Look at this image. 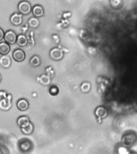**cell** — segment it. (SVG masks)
<instances>
[{
	"label": "cell",
	"mask_w": 137,
	"mask_h": 154,
	"mask_svg": "<svg viewBox=\"0 0 137 154\" xmlns=\"http://www.w3.org/2000/svg\"><path fill=\"white\" fill-rule=\"evenodd\" d=\"M135 142H136V136L135 133H128V134L123 135L121 140L122 145L127 148L132 147Z\"/></svg>",
	"instance_id": "6da1fadb"
},
{
	"label": "cell",
	"mask_w": 137,
	"mask_h": 154,
	"mask_svg": "<svg viewBox=\"0 0 137 154\" xmlns=\"http://www.w3.org/2000/svg\"><path fill=\"white\" fill-rule=\"evenodd\" d=\"M19 150L23 152V153H26L31 151L32 148H33V144L31 143V141L28 139H23L20 140L19 144Z\"/></svg>",
	"instance_id": "7a4b0ae2"
},
{
	"label": "cell",
	"mask_w": 137,
	"mask_h": 154,
	"mask_svg": "<svg viewBox=\"0 0 137 154\" xmlns=\"http://www.w3.org/2000/svg\"><path fill=\"white\" fill-rule=\"evenodd\" d=\"M18 9L21 14H27L31 12V6L30 2H28L27 1H21L19 3Z\"/></svg>",
	"instance_id": "3957f363"
},
{
	"label": "cell",
	"mask_w": 137,
	"mask_h": 154,
	"mask_svg": "<svg viewBox=\"0 0 137 154\" xmlns=\"http://www.w3.org/2000/svg\"><path fill=\"white\" fill-rule=\"evenodd\" d=\"M50 56L54 60H60L63 57V51L59 48H52L50 51Z\"/></svg>",
	"instance_id": "277c9868"
},
{
	"label": "cell",
	"mask_w": 137,
	"mask_h": 154,
	"mask_svg": "<svg viewBox=\"0 0 137 154\" xmlns=\"http://www.w3.org/2000/svg\"><path fill=\"white\" fill-rule=\"evenodd\" d=\"M6 43L8 44H14L16 42L17 35L13 31H7L4 34V38Z\"/></svg>",
	"instance_id": "5b68a950"
},
{
	"label": "cell",
	"mask_w": 137,
	"mask_h": 154,
	"mask_svg": "<svg viewBox=\"0 0 137 154\" xmlns=\"http://www.w3.org/2000/svg\"><path fill=\"white\" fill-rule=\"evenodd\" d=\"M95 115H96V116L98 118L99 120L103 119V118H105L108 116V110L103 106H99L95 110Z\"/></svg>",
	"instance_id": "8992f818"
},
{
	"label": "cell",
	"mask_w": 137,
	"mask_h": 154,
	"mask_svg": "<svg viewBox=\"0 0 137 154\" xmlns=\"http://www.w3.org/2000/svg\"><path fill=\"white\" fill-rule=\"evenodd\" d=\"M13 59H14L16 62H22L25 60V57H26V54L24 52V51H23L22 49H16L14 50V51L13 52Z\"/></svg>",
	"instance_id": "52a82bcc"
},
{
	"label": "cell",
	"mask_w": 137,
	"mask_h": 154,
	"mask_svg": "<svg viewBox=\"0 0 137 154\" xmlns=\"http://www.w3.org/2000/svg\"><path fill=\"white\" fill-rule=\"evenodd\" d=\"M10 21L13 25L19 26V25H21L22 22H23V15L19 13H14L11 14V16L10 18Z\"/></svg>",
	"instance_id": "ba28073f"
},
{
	"label": "cell",
	"mask_w": 137,
	"mask_h": 154,
	"mask_svg": "<svg viewBox=\"0 0 137 154\" xmlns=\"http://www.w3.org/2000/svg\"><path fill=\"white\" fill-rule=\"evenodd\" d=\"M31 11H32V14H34V16L35 18L42 17L44 14V10H43V7L40 6V5H36V6L33 7V8L31 9Z\"/></svg>",
	"instance_id": "9c48e42d"
},
{
	"label": "cell",
	"mask_w": 137,
	"mask_h": 154,
	"mask_svg": "<svg viewBox=\"0 0 137 154\" xmlns=\"http://www.w3.org/2000/svg\"><path fill=\"white\" fill-rule=\"evenodd\" d=\"M11 107V100L7 98H3L0 100V109L3 111L9 110Z\"/></svg>",
	"instance_id": "30bf717a"
},
{
	"label": "cell",
	"mask_w": 137,
	"mask_h": 154,
	"mask_svg": "<svg viewBox=\"0 0 137 154\" xmlns=\"http://www.w3.org/2000/svg\"><path fill=\"white\" fill-rule=\"evenodd\" d=\"M17 108L20 111H26L29 108L28 101L25 100V99H20L17 102Z\"/></svg>",
	"instance_id": "8fae6325"
},
{
	"label": "cell",
	"mask_w": 137,
	"mask_h": 154,
	"mask_svg": "<svg viewBox=\"0 0 137 154\" xmlns=\"http://www.w3.org/2000/svg\"><path fill=\"white\" fill-rule=\"evenodd\" d=\"M37 81L40 83L41 84L47 86V85H49L50 84V77L48 76L46 74L41 75L37 77Z\"/></svg>",
	"instance_id": "7c38bea8"
},
{
	"label": "cell",
	"mask_w": 137,
	"mask_h": 154,
	"mask_svg": "<svg viewBox=\"0 0 137 154\" xmlns=\"http://www.w3.org/2000/svg\"><path fill=\"white\" fill-rule=\"evenodd\" d=\"M11 51V47L8 43L6 42H1L0 43V55H7Z\"/></svg>",
	"instance_id": "4fadbf2b"
},
{
	"label": "cell",
	"mask_w": 137,
	"mask_h": 154,
	"mask_svg": "<svg viewBox=\"0 0 137 154\" xmlns=\"http://www.w3.org/2000/svg\"><path fill=\"white\" fill-rule=\"evenodd\" d=\"M11 64V60L7 55H2L0 57V65L5 68H8Z\"/></svg>",
	"instance_id": "5bb4252c"
},
{
	"label": "cell",
	"mask_w": 137,
	"mask_h": 154,
	"mask_svg": "<svg viewBox=\"0 0 137 154\" xmlns=\"http://www.w3.org/2000/svg\"><path fill=\"white\" fill-rule=\"evenodd\" d=\"M22 132L25 135H31L34 131V125L31 122L21 128Z\"/></svg>",
	"instance_id": "9a60e30c"
},
{
	"label": "cell",
	"mask_w": 137,
	"mask_h": 154,
	"mask_svg": "<svg viewBox=\"0 0 137 154\" xmlns=\"http://www.w3.org/2000/svg\"><path fill=\"white\" fill-rule=\"evenodd\" d=\"M16 43L20 47H25L28 43V40L24 35H19L16 38Z\"/></svg>",
	"instance_id": "2e32d148"
},
{
	"label": "cell",
	"mask_w": 137,
	"mask_h": 154,
	"mask_svg": "<svg viewBox=\"0 0 137 154\" xmlns=\"http://www.w3.org/2000/svg\"><path fill=\"white\" fill-rule=\"evenodd\" d=\"M31 122L30 120H29V118L27 116H20L17 119V124L19 125V127L22 128L26 125L27 124Z\"/></svg>",
	"instance_id": "e0dca14e"
},
{
	"label": "cell",
	"mask_w": 137,
	"mask_h": 154,
	"mask_svg": "<svg viewBox=\"0 0 137 154\" xmlns=\"http://www.w3.org/2000/svg\"><path fill=\"white\" fill-rule=\"evenodd\" d=\"M40 63L41 60L38 55H33V56L31 58V60H30V64H31L32 67H38V66L40 65Z\"/></svg>",
	"instance_id": "ac0fdd59"
},
{
	"label": "cell",
	"mask_w": 137,
	"mask_h": 154,
	"mask_svg": "<svg viewBox=\"0 0 137 154\" xmlns=\"http://www.w3.org/2000/svg\"><path fill=\"white\" fill-rule=\"evenodd\" d=\"M28 25L31 27H33V28H36L39 26V21L38 19L35 17H33V18H31V19L28 20Z\"/></svg>",
	"instance_id": "d6986e66"
},
{
	"label": "cell",
	"mask_w": 137,
	"mask_h": 154,
	"mask_svg": "<svg viewBox=\"0 0 137 154\" xmlns=\"http://www.w3.org/2000/svg\"><path fill=\"white\" fill-rule=\"evenodd\" d=\"M116 152L117 154H129L130 150L127 147L123 146V145H120V146H118L117 149H116Z\"/></svg>",
	"instance_id": "ffe728a7"
},
{
	"label": "cell",
	"mask_w": 137,
	"mask_h": 154,
	"mask_svg": "<svg viewBox=\"0 0 137 154\" xmlns=\"http://www.w3.org/2000/svg\"><path fill=\"white\" fill-rule=\"evenodd\" d=\"M80 89L84 93H87L91 90V84L88 82H84L80 86Z\"/></svg>",
	"instance_id": "44dd1931"
},
{
	"label": "cell",
	"mask_w": 137,
	"mask_h": 154,
	"mask_svg": "<svg viewBox=\"0 0 137 154\" xmlns=\"http://www.w3.org/2000/svg\"><path fill=\"white\" fill-rule=\"evenodd\" d=\"M49 93L50 96H57L58 94L59 93V88L55 85H53L49 88Z\"/></svg>",
	"instance_id": "7402d4cb"
},
{
	"label": "cell",
	"mask_w": 137,
	"mask_h": 154,
	"mask_svg": "<svg viewBox=\"0 0 137 154\" xmlns=\"http://www.w3.org/2000/svg\"><path fill=\"white\" fill-rule=\"evenodd\" d=\"M111 5L114 8H118L122 6V0H111Z\"/></svg>",
	"instance_id": "603a6c76"
},
{
	"label": "cell",
	"mask_w": 137,
	"mask_h": 154,
	"mask_svg": "<svg viewBox=\"0 0 137 154\" xmlns=\"http://www.w3.org/2000/svg\"><path fill=\"white\" fill-rule=\"evenodd\" d=\"M45 71L46 72H47V74L46 75H47L48 76L52 77L53 75H54V74H55V72H54V69H53L52 67H46Z\"/></svg>",
	"instance_id": "cb8c5ba5"
},
{
	"label": "cell",
	"mask_w": 137,
	"mask_h": 154,
	"mask_svg": "<svg viewBox=\"0 0 137 154\" xmlns=\"http://www.w3.org/2000/svg\"><path fill=\"white\" fill-rule=\"evenodd\" d=\"M0 154H9V152L5 147L1 146L0 147Z\"/></svg>",
	"instance_id": "d4e9b609"
},
{
	"label": "cell",
	"mask_w": 137,
	"mask_h": 154,
	"mask_svg": "<svg viewBox=\"0 0 137 154\" xmlns=\"http://www.w3.org/2000/svg\"><path fill=\"white\" fill-rule=\"evenodd\" d=\"M7 93L6 92V91H2V90H1V91H0V96H1L2 99L6 98V97H7Z\"/></svg>",
	"instance_id": "484cf974"
},
{
	"label": "cell",
	"mask_w": 137,
	"mask_h": 154,
	"mask_svg": "<svg viewBox=\"0 0 137 154\" xmlns=\"http://www.w3.org/2000/svg\"><path fill=\"white\" fill-rule=\"evenodd\" d=\"M4 31L2 30V28H0V41L2 40L3 38H4Z\"/></svg>",
	"instance_id": "4316f807"
},
{
	"label": "cell",
	"mask_w": 137,
	"mask_h": 154,
	"mask_svg": "<svg viewBox=\"0 0 137 154\" xmlns=\"http://www.w3.org/2000/svg\"><path fill=\"white\" fill-rule=\"evenodd\" d=\"M53 38L55 39V41L57 43L59 42V36H58V35H53Z\"/></svg>",
	"instance_id": "83f0119b"
},
{
	"label": "cell",
	"mask_w": 137,
	"mask_h": 154,
	"mask_svg": "<svg viewBox=\"0 0 137 154\" xmlns=\"http://www.w3.org/2000/svg\"><path fill=\"white\" fill-rule=\"evenodd\" d=\"M129 154H136L135 152H130Z\"/></svg>",
	"instance_id": "f1b7e54d"
},
{
	"label": "cell",
	"mask_w": 137,
	"mask_h": 154,
	"mask_svg": "<svg viewBox=\"0 0 137 154\" xmlns=\"http://www.w3.org/2000/svg\"><path fill=\"white\" fill-rule=\"evenodd\" d=\"M1 80H2V77H1V75H0V82H1Z\"/></svg>",
	"instance_id": "f546056e"
}]
</instances>
